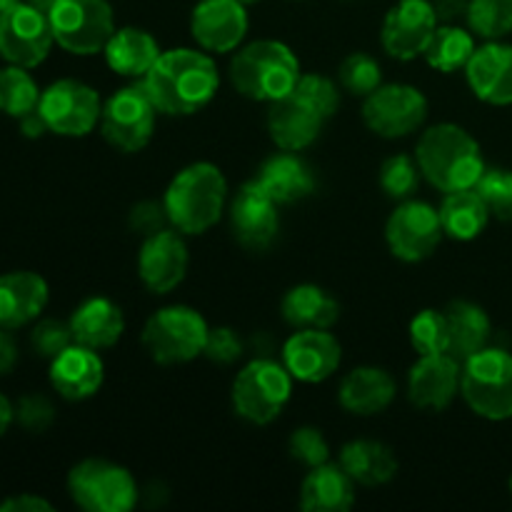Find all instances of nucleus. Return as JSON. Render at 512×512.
<instances>
[{"label":"nucleus","mask_w":512,"mask_h":512,"mask_svg":"<svg viewBox=\"0 0 512 512\" xmlns=\"http://www.w3.org/2000/svg\"><path fill=\"white\" fill-rule=\"evenodd\" d=\"M158 113L193 115L215 98L220 73L208 53L195 48H175L160 53L150 73L140 80Z\"/></svg>","instance_id":"nucleus-1"},{"label":"nucleus","mask_w":512,"mask_h":512,"mask_svg":"<svg viewBox=\"0 0 512 512\" xmlns=\"http://www.w3.org/2000/svg\"><path fill=\"white\" fill-rule=\"evenodd\" d=\"M415 160L423 178L440 193L475 188L488 170L478 140L455 123H438L425 130L415 148Z\"/></svg>","instance_id":"nucleus-2"},{"label":"nucleus","mask_w":512,"mask_h":512,"mask_svg":"<svg viewBox=\"0 0 512 512\" xmlns=\"http://www.w3.org/2000/svg\"><path fill=\"white\" fill-rule=\"evenodd\" d=\"M228 200V180L213 163H193L170 180L163 195L170 225L183 235H203L220 220Z\"/></svg>","instance_id":"nucleus-3"},{"label":"nucleus","mask_w":512,"mask_h":512,"mask_svg":"<svg viewBox=\"0 0 512 512\" xmlns=\"http://www.w3.org/2000/svg\"><path fill=\"white\" fill-rule=\"evenodd\" d=\"M300 75L298 55L280 40H255L240 48L230 63L233 88L258 103H275L290 95Z\"/></svg>","instance_id":"nucleus-4"},{"label":"nucleus","mask_w":512,"mask_h":512,"mask_svg":"<svg viewBox=\"0 0 512 512\" xmlns=\"http://www.w3.org/2000/svg\"><path fill=\"white\" fill-rule=\"evenodd\" d=\"M460 393L478 418H512V355L503 348H483L463 363Z\"/></svg>","instance_id":"nucleus-5"},{"label":"nucleus","mask_w":512,"mask_h":512,"mask_svg":"<svg viewBox=\"0 0 512 512\" xmlns=\"http://www.w3.org/2000/svg\"><path fill=\"white\" fill-rule=\"evenodd\" d=\"M208 323L188 305H168L148 318L143 328V345L160 365H183L203 355L208 340Z\"/></svg>","instance_id":"nucleus-6"},{"label":"nucleus","mask_w":512,"mask_h":512,"mask_svg":"<svg viewBox=\"0 0 512 512\" xmlns=\"http://www.w3.org/2000/svg\"><path fill=\"white\" fill-rule=\"evenodd\" d=\"M293 395V375L275 360H253L233 380V410L253 425H268L278 418Z\"/></svg>","instance_id":"nucleus-7"},{"label":"nucleus","mask_w":512,"mask_h":512,"mask_svg":"<svg viewBox=\"0 0 512 512\" xmlns=\"http://www.w3.org/2000/svg\"><path fill=\"white\" fill-rule=\"evenodd\" d=\"M68 493L88 512H128L138 503V485L128 468L103 458H90L68 473Z\"/></svg>","instance_id":"nucleus-8"},{"label":"nucleus","mask_w":512,"mask_h":512,"mask_svg":"<svg viewBox=\"0 0 512 512\" xmlns=\"http://www.w3.org/2000/svg\"><path fill=\"white\" fill-rule=\"evenodd\" d=\"M48 20L55 43L73 55L103 53L115 33L108 0H58Z\"/></svg>","instance_id":"nucleus-9"},{"label":"nucleus","mask_w":512,"mask_h":512,"mask_svg":"<svg viewBox=\"0 0 512 512\" xmlns=\"http://www.w3.org/2000/svg\"><path fill=\"white\" fill-rule=\"evenodd\" d=\"M38 110L48 123L50 133L63 135V138H83L93 133L95 125H100L103 100L98 90L90 88L83 80L63 78L50 83L40 93Z\"/></svg>","instance_id":"nucleus-10"},{"label":"nucleus","mask_w":512,"mask_h":512,"mask_svg":"<svg viewBox=\"0 0 512 512\" xmlns=\"http://www.w3.org/2000/svg\"><path fill=\"white\" fill-rule=\"evenodd\" d=\"M155 118H158V108L143 85H128V88L115 90L103 103L100 133L115 150L138 153L153 138Z\"/></svg>","instance_id":"nucleus-11"},{"label":"nucleus","mask_w":512,"mask_h":512,"mask_svg":"<svg viewBox=\"0 0 512 512\" xmlns=\"http://www.w3.org/2000/svg\"><path fill=\"white\" fill-rule=\"evenodd\" d=\"M48 15L18 0L0 13V58L20 68H38L53 48Z\"/></svg>","instance_id":"nucleus-12"},{"label":"nucleus","mask_w":512,"mask_h":512,"mask_svg":"<svg viewBox=\"0 0 512 512\" xmlns=\"http://www.w3.org/2000/svg\"><path fill=\"white\" fill-rule=\"evenodd\" d=\"M428 118V100L423 90L405 83L380 85L363 103V120L380 138H405Z\"/></svg>","instance_id":"nucleus-13"},{"label":"nucleus","mask_w":512,"mask_h":512,"mask_svg":"<svg viewBox=\"0 0 512 512\" xmlns=\"http://www.w3.org/2000/svg\"><path fill=\"white\" fill-rule=\"evenodd\" d=\"M440 213L423 200H403L385 223V240L390 253L403 263H420L430 258L443 240Z\"/></svg>","instance_id":"nucleus-14"},{"label":"nucleus","mask_w":512,"mask_h":512,"mask_svg":"<svg viewBox=\"0 0 512 512\" xmlns=\"http://www.w3.org/2000/svg\"><path fill=\"white\" fill-rule=\"evenodd\" d=\"M435 30L438 15L430 0H398L385 15L380 40L390 58L415 60L425 53Z\"/></svg>","instance_id":"nucleus-15"},{"label":"nucleus","mask_w":512,"mask_h":512,"mask_svg":"<svg viewBox=\"0 0 512 512\" xmlns=\"http://www.w3.org/2000/svg\"><path fill=\"white\" fill-rule=\"evenodd\" d=\"M280 205L260 188L258 180H250L230 203V228L235 240L245 250L263 253L275 243L280 230Z\"/></svg>","instance_id":"nucleus-16"},{"label":"nucleus","mask_w":512,"mask_h":512,"mask_svg":"<svg viewBox=\"0 0 512 512\" xmlns=\"http://www.w3.org/2000/svg\"><path fill=\"white\" fill-rule=\"evenodd\" d=\"M188 273V245L175 228L148 235L138 253V275L145 288L165 295L178 288Z\"/></svg>","instance_id":"nucleus-17"},{"label":"nucleus","mask_w":512,"mask_h":512,"mask_svg":"<svg viewBox=\"0 0 512 512\" xmlns=\"http://www.w3.org/2000/svg\"><path fill=\"white\" fill-rule=\"evenodd\" d=\"M340 360L343 348L328 330H295L283 345V365L300 383H323L340 368Z\"/></svg>","instance_id":"nucleus-18"},{"label":"nucleus","mask_w":512,"mask_h":512,"mask_svg":"<svg viewBox=\"0 0 512 512\" xmlns=\"http://www.w3.org/2000/svg\"><path fill=\"white\" fill-rule=\"evenodd\" d=\"M248 5L240 0H200L190 15V33L208 53H230L248 33Z\"/></svg>","instance_id":"nucleus-19"},{"label":"nucleus","mask_w":512,"mask_h":512,"mask_svg":"<svg viewBox=\"0 0 512 512\" xmlns=\"http://www.w3.org/2000/svg\"><path fill=\"white\" fill-rule=\"evenodd\" d=\"M460 375H463V365L450 355H420L408 375L410 403L420 410L440 413L460 393Z\"/></svg>","instance_id":"nucleus-20"},{"label":"nucleus","mask_w":512,"mask_h":512,"mask_svg":"<svg viewBox=\"0 0 512 512\" xmlns=\"http://www.w3.org/2000/svg\"><path fill=\"white\" fill-rule=\"evenodd\" d=\"M465 78L475 98L488 105H512V45L488 40L475 48L465 65Z\"/></svg>","instance_id":"nucleus-21"},{"label":"nucleus","mask_w":512,"mask_h":512,"mask_svg":"<svg viewBox=\"0 0 512 512\" xmlns=\"http://www.w3.org/2000/svg\"><path fill=\"white\" fill-rule=\"evenodd\" d=\"M105 378L98 350L73 343L50 360V385L65 400H88L100 390Z\"/></svg>","instance_id":"nucleus-22"},{"label":"nucleus","mask_w":512,"mask_h":512,"mask_svg":"<svg viewBox=\"0 0 512 512\" xmlns=\"http://www.w3.org/2000/svg\"><path fill=\"white\" fill-rule=\"evenodd\" d=\"M323 123V115L295 93L270 103L268 133L280 150L298 153L313 145L323 130Z\"/></svg>","instance_id":"nucleus-23"},{"label":"nucleus","mask_w":512,"mask_h":512,"mask_svg":"<svg viewBox=\"0 0 512 512\" xmlns=\"http://www.w3.org/2000/svg\"><path fill=\"white\" fill-rule=\"evenodd\" d=\"M50 298L48 283L33 270L0 275V328L18 330L33 323Z\"/></svg>","instance_id":"nucleus-24"},{"label":"nucleus","mask_w":512,"mask_h":512,"mask_svg":"<svg viewBox=\"0 0 512 512\" xmlns=\"http://www.w3.org/2000/svg\"><path fill=\"white\" fill-rule=\"evenodd\" d=\"M70 330H73V340L78 345L93 350L113 348L125 333V315L118 303L110 298L95 295V298L83 300L70 315Z\"/></svg>","instance_id":"nucleus-25"},{"label":"nucleus","mask_w":512,"mask_h":512,"mask_svg":"<svg viewBox=\"0 0 512 512\" xmlns=\"http://www.w3.org/2000/svg\"><path fill=\"white\" fill-rule=\"evenodd\" d=\"M395 398V380L388 370L363 365V368L350 370L343 378L338 390V400L348 413L370 418V415L383 413L390 408Z\"/></svg>","instance_id":"nucleus-26"},{"label":"nucleus","mask_w":512,"mask_h":512,"mask_svg":"<svg viewBox=\"0 0 512 512\" xmlns=\"http://www.w3.org/2000/svg\"><path fill=\"white\" fill-rule=\"evenodd\" d=\"M260 188L278 205H293L305 200L315 190V175L303 158L290 150L265 160L258 170Z\"/></svg>","instance_id":"nucleus-27"},{"label":"nucleus","mask_w":512,"mask_h":512,"mask_svg":"<svg viewBox=\"0 0 512 512\" xmlns=\"http://www.w3.org/2000/svg\"><path fill=\"white\" fill-rule=\"evenodd\" d=\"M355 505V480L343 465L323 463L310 468L300 488V508L305 512H348Z\"/></svg>","instance_id":"nucleus-28"},{"label":"nucleus","mask_w":512,"mask_h":512,"mask_svg":"<svg viewBox=\"0 0 512 512\" xmlns=\"http://www.w3.org/2000/svg\"><path fill=\"white\" fill-rule=\"evenodd\" d=\"M105 63L113 73L123 75V78L143 80L160 58V45L148 30L143 28H115L113 38L105 45Z\"/></svg>","instance_id":"nucleus-29"},{"label":"nucleus","mask_w":512,"mask_h":512,"mask_svg":"<svg viewBox=\"0 0 512 512\" xmlns=\"http://www.w3.org/2000/svg\"><path fill=\"white\" fill-rule=\"evenodd\" d=\"M445 313V325H448V355L458 360L460 365L473 358L483 348H488L493 325H490L488 313L480 305L470 300H455Z\"/></svg>","instance_id":"nucleus-30"},{"label":"nucleus","mask_w":512,"mask_h":512,"mask_svg":"<svg viewBox=\"0 0 512 512\" xmlns=\"http://www.w3.org/2000/svg\"><path fill=\"white\" fill-rule=\"evenodd\" d=\"M283 318L290 328L305 330V328H320L330 330L340 318V305L333 295L325 293L318 285H295L285 293L283 303Z\"/></svg>","instance_id":"nucleus-31"},{"label":"nucleus","mask_w":512,"mask_h":512,"mask_svg":"<svg viewBox=\"0 0 512 512\" xmlns=\"http://www.w3.org/2000/svg\"><path fill=\"white\" fill-rule=\"evenodd\" d=\"M340 465L358 485H385L398 473V460L388 445L378 440H353L340 450Z\"/></svg>","instance_id":"nucleus-32"},{"label":"nucleus","mask_w":512,"mask_h":512,"mask_svg":"<svg viewBox=\"0 0 512 512\" xmlns=\"http://www.w3.org/2000/svg\"><path fill=\"white\" fill-rule=\"evenodd\" d=\"M438 213L440 223H443V233L448 238L460 240V243L478 238L488 228V220L493 218L478 188L445 193V200Z\"/></svg>","instance_id":"nucleus-33"},{"label":"nucleus","mask_w":512,"mask_h":512,"mask_svg":"<svg viewBox=\"0 0 512 512\" xmlns=\"http://www.w3.org/2000/svg\"><path fill=\"white\" fill-rule=\"evenodd\" d=\"M475 38L473 30H465L460 25H438V30L430 38L428 48H425L423 58L428 60L430 68L440 70V73H455V70L465 68L475 53Z\"/></svg>","instance_id":"nucleus-34"},{"label":"nucleus","mask_w":512,"mask_h":512,"mask_svg":"<svg viewBox=\"0 0 512 512\" xmlns=\"http://www.w3.org/2000/svg\"><path fill=\"white\" fill-rule=\"evenodd\" d=\"M40 93L43 90L38 88L28 68L10 63L0 68V113L3 115H10L15 120L23 118L25 113L38 108Z\"/></svg>","instance_id":"nucleus-35"},{"label":"nucleus","mask_w":512,"mask_h":512,"mask_svg":"<svg viewBox=\"0 0 512 512\" xmlns=\"http://www.w3.org/2000/svg\"><path fill=\"white\" fill-rule=\"evenodd\" d=\"M468 25L485 40H503L512 33V0H470Z\"/></svg>","instance_id":"nucleus-36"},{"label":"nucleus","mask_w":512,"mask_h":512,"mask_svg":"<svg viewBox=\"0 0 512 512\" xmlns=\"http://www.w3.org/2000/svg\"><path fill=\"white\" fill-rule=\"evenodd\" d=\"M340 85L348 90L350 95H358V98H368L370 93L383 85V70L380 63L368 53H350L348 58L340 63Z\"/></svg>","instance_id":"nucleus-37"},{"label":"nucleus","mask_w":512,"mask_h":512,"mask_svg":"<svg viewBox=\"0 0 512 512\" xmlns=\"http://www.w3.org/2000/svg\"><path fill=\"white\" fill-rule=\"evenodd\" d=\"M420 165L418 160L410 155H393L380 168V188L390 195L393 200H410L413 193H418L420 185Z\"/></svg>","instance_id":"nucleus-38"},{"label":"nucleus","mask_w":512,"mask_h":512,"mask_svg":"<svg viewBox=\"0 0 512 512\" xmlns=\"http://www.w3.org/2000/svg\"><path fill=\"white\" fill-rule=\"evenodd\" d=\"M410 343L420 355H448V325L443 310H420L410 323Z\"/></svg>","instance_id":"nucleus-39"},{"label":"nucleus","mask_w":512,"mask_h":512,"mask_svg":"<svg viewBox=\"0 0 512 512\" xmlns=\"http://www.w3.org/2000/svg\"><path fill=\"white\" fill-rule=\"evenodd\" d=\"M475 188L483 195L493 218L503 220V223H512V170L488 168Z\"/></svg>","instance_id":"nucleus-40"},{"label":"nucleus","mask_w":512,"mask_h":512,"mask_svg":"<svg viewBox=\"0 0 512 512\" xmlns=\"http://www.w3.org/2000/svg\"><path fill=\"white\" fill-rule=\"evenodd\" d=\"M293 93L300 95V98H303L308 105H313V108L318 110L325 120L333 118L340 108L338 85L320 73L300 75V80H298V85H295Z\"/></svg>","instance_id":"nucleus-41"},{"label":"nucleus","mask_w":512,"mask_h":512,"mask_svg":"<svg viewBox=\"0 0 512 512\" xmlns=\"http://www.w3.org/2000/svg\"><path fill=\"white\" fill-rule=\"evenodd\" d=\"M288 450L290 458L308 465V468H318V465L328 463L330 458L328 440L323 438V433L318 428H310V425L293 430V435L288 440Z\"/></svg>","instance_id":"nucleus-42"},{"label":"nucleus","mask_w":512,"mask_h":512,"mask_svg":"<svg viewBox=\"0 0 512 512\" xmlns=\"http://www.w3.org/2000/svg\"><path fill=\"white\" fill-rule=\"evenodd\" d=\"M73 343L75 340L70 323H60V320H40L33 328V333H30V345H33V350L40 358L48 360H53L55 355H60Z\"/></svg>","instance_id":"nucleus-43"},{"label":"nucleus","mask_w":512,"mask_h":512,"mask_svg":"<svg viewBox=\"0 0 512 512\" xmlns=\"http://www.w3.org/2000/svg\"><path fill=\"white\" fill-rule=\"evenodd\" d=\"M15 420L20 423V428L30 430V433H43L45 428L53 425L55 408L43 395H25L15 408Z\"/></svg>","instance_id":"nucleus-44"},{"label":"nucleus","mask_w":512,"mask_h":512,"mask_svg":"<svg viewBox=\"0 0 512 512\" xmlns=\"http://www.w3.org/2000/svg\"><path fill=\"white\" fill-rule=\"evenodd\" d=\"M205 358H210L213 363L230 365L243 355V343L235 335V330L230 328H210L208 340H205Z\"/></svg>","instance_id":"nucleus-45"},{"label":"nucleus","mask_w":512,"mask_h":512,"mask_svg":"<svg viewBox=\"0 0 512 512\" xmlns=\"http://www.w3.org/2000/svg\"><path fill=\"white\" fill-rule=\"evenodd\" d=\"M168 225L170 220H168V213H165L163 203L158 205V203H150V200H143V203H138L133 210H130V228H133L135 233L143 235V238L160 233V230H165Z\"/></svg>","instance_id":"nucleus-46"},{"label":"nucleus","mask_w":512,"mask_h":512,"mask_svg":"<svg viewBox=\"0 0 512 512\" xmlns=\"http://www.w3.org/2000/svg\"><path fill=\"white\" fill-rule=\"evenodd\" d=\"M53 505L45 498H38V495H13V498H5L0 503V512H50Z\"/></svg>","instance_id":"nucleus-47"},{"label":"nucleus","mask_w":512,"mask_h":512,"mask_svg":"<svg viewBox=\"0 0 512 512\" xmlns=\"http://www.w3.org/2000/svg\"><path fill=\"white\" fill-rule=\"evenodd\" d=\"M438 15V23L455 25L460 18H468V3L470 0H430Z\"/></svg>","instance_id":"nucleus-48"},{"label":"nucleus","mask_w":512,"mask_h":512,"mask_svg":"<svg viewBox=\"0 0 512 512\" xmlns=\"http://www.w3.org/2000/svg\"><path fill=\"white\" fill-rule=\"evenodd\" d=\"M15 363H18V345L10 330L0 328V375L13 373Z\"/></svg>","instance_id":"nucleus-49"},{"label":"nucleus","mask_w":512,"mask_h":512,"mask_svg":"<svg viewBox=\"0 0 512 512\" xmlns=\"http://www.w3.org/2000/svg\"><path fill=\"white\" fill-rule=\"evenodd\" d=\"M18 125H20V133H23L25 138H40V135L50 133L48 123H45V118L40 115L38 108L25 113L23 118H18Z\"/></svg>","instance_id":"nucleus-50"},{"label":"nucleus","mask_w":512,"mask_h":512,"mask_svg":"<svg viewBox=\"0 0 512 512\" xmlns=\"http://www.w3.org/2000/svg\"><path fill=\"white\" fill-rule=\"evenodd\" d=\"M13 420H15L13 403H10V400L5 398L3 393H0V438L8 433V428H10V423H13Z\"/></svg>","instance_id":"nucleus-51"},{"label":"nucleus","mask_w":512,"mask_h":512,"mask_svg":"<svg viewBox=\"0 0 512 512\" xmlns=\"http://www.w3.org/2000/svg\"><path fill=\"white\" fill-rule=\"evenodd\" d=\"M25 3H28V5H33V8H38L40 13H45V15H48L50 10H53V5L58 3V0H25Z\"/></svg>","instance_id":"nucleus-52"},{"label":"nucleus","mask_w":512,"mask_h":512,"mask_svg":"<svg viewBox=\"0 0 512 512\" xmlns=\"http://www.w3.org/2000/svg\"><path fill=\"white\" fill-rule=\"evenodd\" d=\"M13 3H18V0H0V13H3L5 8H10Z\"/></svg>","instance_id":"nucleus-53"},{"label":"nucleus","mask_w":512,"mask_h":512,"mask_svg":"<svg viewBox=\"0 0 512 512\" xmlns=\"http://www.w3.org/2000/svg\"><path fill=\"white\" fill-rule=\"evenodd\" d=\"M240 3H243V5H255V3H260V0H240Z\"/></svg>","instance_id":"nucleus-54"},{"label":"nucleus","mask_w":512,"mask_h":512,"mask_svg":"<svg viewBox=\"0 0 512 512\" xmlns=\"http://www.w3.org/2000/svg\"><path fill=\"white\" fill-rule=\"evenodd\" d=\"M510 490H512V478H510Z\"/></svg>","instance_id":"nucleus-55"}]
</instances>
